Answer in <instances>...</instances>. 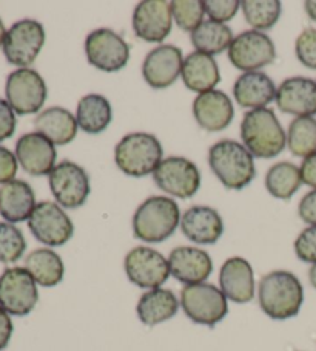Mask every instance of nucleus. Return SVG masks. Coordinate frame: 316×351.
Masks as SVG:
<instances>
[{
  "label": "nucleus",
  "mask_w": 316,
  "mask_h": 351,
  "mask_svg": "<svg viewBox=\"0 0 316 351\" xmlns=\"http://www.w3.org/2000/svg\"><path fill=\"white\" fill-rule=\"evenodd\" d=\"M295 254L301 262L316 263V226H308L295 240Z\"/></svg>",
  "instance_id": "obj_39"
},
{
  "label": "nucleus",
  "mask_w": 316,
  "mask_h": 351,
  "mask_svg": "<svg viewBox=\"0 0 316 351\" xmlns=\"http://www.w3.org/2000/svg\"><path fill=\"white\" fill-rule=\"evenodd\" d=\"M162 144L151 133L135 132L124 136L114 149V161L129 177L153 173L162 162Z\"/></svg>",
  "instance_id": "obj_5"
},
{
  "label": "nucleus",
  "mask_w": 316,
  "mask_h": 351,
  "mask_svg": "<svg viewBox=\"0 0 316 351\" xmlns=\"http://www.w3.org/2000/svg\"><path fill=\"white\" fill-rule=\"evenodd\" d=\"M172 3L166 0H144L133 13V29L139 39L161 44L172 33Z\"/></svg>",
  "instance_id": "obj_16"
},
{
  "label": "nucleus",
  "mask_w": 316,
  "mask_h": 351,
  "mask_svg": "<svg viewBox=\"0 0 316 351\" xmlns=\"http://www.w3.org/2000/svg\"><path fill=\"white\" fill-rule=\"evenodd\" d=\"M298 214L307 225L316 226V189L302 197L300 206H298Z\"/></svg>",
  "instance_id": "obj_42"
},
{
  "label": "nucleus",
  "mask_w": 316,
  "mask_h": 351,
  "mask_svg": "<svg viewBox=\"0 0 316 351\" xmlns=\"http://www.w3.org/2000/svg\"><path fill=\"white\" fill-rule=\"evenodd\" d=\"M241 8V2L238 0H207L204 2L205 14H209L210 21L226 23L232 21Z\"/></svg>",
  "instance_id": "obj_38"
},
{
  "label": "nucleus",
  "mask_w": 316,
  "mask_h": 351,
  "mask_svg": "<svg viewBox=\"0 0 316 351\" xmlns=\"http://www.w3.org/2000/svg\"><path fill=\"white\" fill-rule=\"evenodd\" d=\"M124 268L129 280L144 289L161 288L172 274L168 258L147 246H137L127 254Z\"/></svg>",
  "instance_id": "obj_11"
},
{
  "label": "nucleus",
  "mask_w": 316,
  "mask_h": 351,
  "mask_svg": "<svg viewBox=\"0 0 316 351\" xmlns=\"http://www.w3.org/2000/svg\"><path fill=\"white\" fill-rule=\"evenodd\" d=\"M209 165L218 180L232 191L244 189L256 175L253 155L233 139H221L210 147Z\"/></svg>",
  "instance_id": "obj_4"
},
{
  "label": "nucleus",
  "mask_w": 316,
  "mask_h": 351,
  "mask_svg": "<svg viewBox=\"0 0 316 351\" xmlns=\"http://www.w3.org/2000/svg\"><path fill=\"white\" fill-rule=\"evenodd\" d=\"M287 146L290 152L300 158L316 154V119L313 117L291 121L287 132Z\"/></svg>",
  "instance_id": "obj_33"
},
{
  "label": "nucleus",
  "mask_w": 316,
  "mask_h": 351,
  "mask_svg": "<svg viewBox=\"0 0 316 351\" xmlns=\"http://www.w3.org/2000/svg\"><path fill=\"white\" fill-rule=\"evenodd\" d=\"M181 306L192 322L205 326H215L227 316V298L211 283L185 285L181 291Z\"/></svg>",
  "instance_id": "obj_6"
},
{
  "label": "nucleus",
  "mask_w": 316,
  "mask_h": 351,
  "mask_svg": "<svg viewBox=\"0 0 316 351\" xmlns=\"http://www.w3.org/2000/svg\"><path fill=\"white\" fill-rule=\"evenodd\" d=\"M221 291L235 304H248L254 298V274L252 265L242 257L224 262L220 271Z\"/></svg>",
  "instance_id": "obj_23"
},
{
  "label": "nucleus",
  "mask_w": 316,
  "mask_h": 351,
  "mask_svg": "<svg viewBox=\"0 0 316 351\" xmlns=\"http://www.w3.org/2000/svg\"><path fill=\"white\" fill-rule=\"evenodd\" d=\"M17 125L16 113L8 101L0 98V141H5L14 135Z\"/></svg>",
  "instance_id": "obj_40"
},
{
  "label": "nucleus",
  "mask_w": 316,
  "mask_h": 351,
  "mask_svg": "<svg viewBox=\"0 0 316 351\" xmlns=\"http://www.w3.org/2000/svg\"><path fill=\"white\" fill-rule=\"evenodd\" d=\"M304 7H306V13L310 19L316 22V0H307Z\"/></svg>",
  "instance_id": "obj_45"
},
{
  "label": "nucleus",
  "mask_w": 316,
  "mask_h": 351,
  "mask_svg": "<svg viewBox=\"0 0 316 351\" xmlns=\"http://www.w3.org/2000/svg\"><path fill=\"white\" fill-rule=\"evenodd\" d=\"M25 269L33 276L36 283L44 288H53L62 282L65 266L59 254L50 247H40L25 258Z\"/></svg>",
  "instance_id": "obj_30"
},
{
  "label": "nucleus",
  "mask_w": 316,
  "mask_h": 351,
  "mask_svg": "<svg viewBox=\"0 0 316 351\" xmlns=\"http://www.w3.org/2000/svg\"><path fill=\"white\" fill-rule=\"evenodd\" d=\"M295 51L304 66L316 70V29L307 28L298 36Z\"/></svg>",
  "instance_id": "obj_37"
},
{
  "label": "nucleus",
  "mask_w": 316,
  "mask_h": 351,
  "mask_svg": "<svg viewBox=\"0 0 316 351\" xmlns=\"http://www.w3.org/2000/svg\"><path fill=\"white\" fill-rule=\"evenodd\" d=\"M27 250V241L21 229L11 223L0 221V262L14 263Z\"/></svg>",
  "instance_id": "obj_35"
},
{
  "label": "nucleus",
  "mask_w": 316,
  "mask_h": 351,
  "mask_svg": "<svg viewBox=\"0 0 316 351\" xmlns=\"http://www.w3.org/2000/svg\"><path fill=\"white\" fill-rule=\"evenodd\" d=\"M85 53L88 62L97 70L116 73L129 64L130 47L122 36L108 28L91 32L85 39Z\"/></svg>",
  "instance_id": "obj_8"
},
{
  "label": "nucleus",
  "mask_w": 316,
  "mask_h": 351,
  "mask_svg": "<svg viewBox=\"0 0 316 351\" xmlns=\"http://www.w3.org/2000/svg\"><path fill=\"white\" fill-rule=\"evenodd\" d=\"M28 228L34 239L47 246H64L75 234V225L57 203L42 202L33 210Z\"/></svg>",
  "instance_id": "obj_12"
},
{
  "label": "nucleus",
  "mask_w": 316,
  "mask_h": 351,
  "mask_svg": "<svg viewBox=\"0 0 316 351\" xmlns=\"http://www.w3.org/2000/svg\"><path fill=\"white\" fill-rule=\"evenodd\" d=\"M302 184L301 169L291 162H278L265 175V187L270 195L279 199H290Z\"/></svg>",
  "instance_id": "obj_32"
},
{
  "label": "nucleus",
  "mask_w": 316,
  "mask_h": 351,
  "mask_svg": "<svg viewBox=\"0 0 316 351\" xmlns=\"http://www.w3.org/2000/svg\"><path fill=\"white\" fill-rule=\"evenodd\" d=\"M11 336H13V322H11L10 314L0 306V351L7 348Z\"/></svg>",
  "instance_id": "obj_44"
},
{
  "label": "nucleus",
  "mask_w": 316,
  "mask_h": 351,
  "mask_svg": "<svg viewBox=\"0 0 316 351\" xmlns=\"http://www.w3.org/2000/svg\"><path fill=\"white\" fill-rule=\"evenodd\" d=\"M155 184L178 198H192L200 187L198 166L184 156H168L153 172Z\"/></svg>",
  "instance_id": "obj_15"
},
{
  "label": "nucleus",
  "mask_w": 316,
  "mask_h": 351,
  "mask_svg": "<svg viewBox=\"0 0 316 351\" xmlns=\"http://www.w3.org/2000/svg\"><path fill=\"white\" fill-rule=\"evenodd\" d=\"M241 138L246 149L258 158H275L287 146V136L272 108H256L244 114Z\"/></svg>",
  "instance_id": "obj_2"
},
{
  "label": "nucleus",
  "mask_w": 316,
  "mask_h": 351,
  "mask_svg": "<svg viewBox=\"0 0 316 351\" xmlns=\"http://www.w3.org/2000/svg\"><path fill=\"white\" fill-rule=\"evenodd\" d=\"M259 306L273 320H287L300 313L304 288L290 271H272L261 278L258 287Z\"/></svg>",
  "instance_id": "obj_1"
},
{
  "label": "nucleus",
  "mask_w": 316,
  "mask_h": 351,
  "mask_svg": "<svg viewBox=\"0 0 316 351\" xmlns=\"http://www.w3.org/2000/svg\"><path fill=\"white\" fill-rule=\"evenodd\" d=\"M16 158L23 171L33 177L50 175L56 167L57 152L54 144L38 132L27 133L16 144Z\"/></svg>",
  "instance_id": "obj_18"
},
{
  "label": "nucleus",
  "mask_w": 316,
  "mask_h": 351,
  "mask_svg": "<svg viewBox=\"0 0 316 351\" xmlns=\"http://www.w3.org/2000/svg\"><path fill=\"white\" fill-rule=\"evenodd\" d=\"M241 8L248 25L256 32L270 29L282 13V5L278 0H246L241 2Z\"/></svg>",
  "instance_id": "obj_34"
},
{
  "label": "nucleus",
  "mask_w": 316,
  "mask_h": 351,
  "mask_svg": "<svg viewBox=\"0 0 316 351\" xmlns=\"http://www.w3.org/2000/svg\"><path fill=\"white\" fill-rule=\"evenodd\" d=\"M34 127L36 132L57 146L70 144L77 135V121L64 107H50L39 113L34 119Z\"/></svg>",
  "instance_id": "obj_28"
},
{
  "label": "nucleus",
  "mask_w": 316,
  "mask_h": 351,
  "mask_svg": "<svg viewBox=\"0 0 316 351\" xmlns=\"http://www.w3.org/2000/svg\"><path fill=\"white\" fill-rule=\"evenodd\" d=\"M181 76L185 87L199 95L211 92L221 82L220 66L215 58L199 51H193L184 59Z\"/></svg>",
  "instance_id": "obj_26"
},
{
  "label": "nucleus",
  "mask_w": 316,
  "mask_h": 351,
  "mask_svg": "<svg viewBox=\"0 0 316 351\" xmlns=\"http://www.w3.org/2000/svg\"><path fill=\"white\" fill-rule=\"evenodd\" d=\"M193 117L204 130L221 132L232 124L233 102L221 90L200 93L193 101Z\"/></svg>",
  "instance_id": "obj_21"
},
{
  "label": "nucleus",
  "mask_w": 316,
  "mask_h": 351,
  "mask_svg": "<svg viewBox=\"0 0 316 351\" xmlns=\"http://www.w3.org/2000/svg\"><path fill=\"white\" fill-rule=\"evenodd\" d=\"M39 300L38 283L25 268H8L0 276V306L11 316L23 317Z\"/></svg>",
  "instance_id": "obj_7"
},
{
  "label": "nucleus",
  "mask_w": 316,
  "mask_h": 351,
  "mask_svg": "<svg viewBox=\"0 0 316 351\" xmlns=\"http://www.w3.org/2000/svg\"><path fill=\"white\" fill-rule=\"evenodd\" d=\"M233 42V33L226 23L215 21H204L192 33V44L196 51L204 54H220L224 50H228L230 44Z\"/></svg>",
  "instance_id": "obj_31"
},
{
  "label": "nucleus",
  "mask_w": 316,
  "mask_h": 351,
  "mask_svg": "<svg viewBox=\"0 0 316 351\" xmlns=\"http://www.w3.org/2000/svg\"><path fill=\"white\" fill-rule=\"evenodd\" d=\"M8 104L17 114H33L44 107L47 101V84L33 69H19L10 73L5 86Z\"/></svg>",
  "instance_id": "obj_10"
},
{
  "label": "nucleus",
  "mask_w": 316,
  "mask_h": 351,
  "mask_svg": "<svg viewBox=\"0 0 316 351\" xmlns=\"http://www.w3.org/2000/svg\"><path fill=\"white\" fill-rule=\"evenodd\" d=\"M279 110L298 118L316 114V82L310 77H289L276 90Z\"/></svg>",
  "instance_id": "obj_19"
},
{
  "label": "nucleus",
  "mask_w": 316,
  "mask_h": 351,
  "mask_svg": "<svg viewBox=\"0 0 316 351\" xmlns=\"http://www.w3.org/2000/svg\"><path fill=\"white\" fill-rule=\"evenodd\" d=\"M182 65H184V58H182L181 48L172 44L159 45L145 58L142 76L150 87L162 90L178 81L182 73Z\"/></svg>",
  "instance_id": "obj_17"
},
{
  "label": "nucleus",
  "mask_w": 316,
  "mask_h": 351,
  "mask_svg": "<svg viewBox=\"0 0 316 351\" xmlns=\"http://www.w3.org/2000/svg\"><path fill=\"white\" fill-rule=\"evenodd\" d=\"M5 36H7V29H5V25L2 19H0V47L3 45V40H5Z\"/></svg>",
  "instance_id": "obj_47"
},
{
  "label": "nucleus",
  "mask_w": 316,
  "mask_h": 351,
  "mask_svg": "<svg viewBox=\"0 0 316 351\" xmlns=\"http://www.w3.org/2000/svg\"><path fill=\"white\" fill-rule=\"evenodd\" d=\"M179 225V206L170 197H150L133 215V234L145 243H162Z\"/></svg>",
  "instance_id": "obj_3"
},
{
  "label": "nucleus",
  "mask_w": 316,
  "mask_h": 351,
  "mask_svg": "<svg viewBox=\"0 0 316 351\" xmlns=\"http://www.w3.org/2000/svg\"><path fill=\"white\" fill-rule=\"evenodd\" d=\"M308 280L312 283V287L316 289V263L312 265V268L308 271Z\"/></svg>",
  "instance_id": "obj_46"
},
{
  "label": "nucleus",
  "mask_w": 316,
  "mask_h": 351,
  "mask_svg": "<svg viewBox=\"0 0 316 351\" xmlns=\"http://www.w3.org/2000/svg\"><path fill=\"white\" fill-rule=\"evenodd\" d=\"M45 44V29L40 22L23 19L11 27L3 40V54L11 65L28 69Z\"/></svg>",
  "instance_id": "obj_9"
},
{
  "label": "nucleus",
  "mask_w": 316,
  "mask_h": 351,
  "mask_svg": "<svg viewBox=\"0 0 316 351\" xmlns=\"http://www.w3.org/2000/svg\"><path fill=\"white\" fill-rule=\"evenodd\" d=\"M36 206L34 191L27 181L13 180L0 187V215L11 225L29 220Z\"/></svg>",
  "instance_id": "obj_25"
},
{
  "label": "nucleus",
  "mask_w": 316,
  "mask_h": 351,
  "mask_svg": "<svg viewBox=\"0 0 316 351\" xmlns=\"http://www.w3.org/2000/svg\"><path fill=\"white\" fill-rule=\"evenodd\" d=\"M113 119L111 104L105 96L90 93L79 101L76 110L77 125L90 135H97L110 125Z\"/></svg>",
  "instance_id": "obj_29"
},
{
  "label": "nucleus",
  "mask_w": 316,
  "mask_h": 351,
  "mask_svg": "<svg viewBox=\"0 0 316 351\" xmlns=\"http://www.w3.org/2000/svg\"><path fill=\"white\" fill-rule=\"evenodd\" d=\"M173 21L181 29L193 33L204 21V2L200 0H174L172 2Z\"/></svg>",
  "instance_id": "obj_36"
},
{
  "label": "nucleus",
  "mask_w": 316,
  "mask_h": 351,
  "mask_svg": "<svg viewBox=\"0 0 316 351\" xmlns=\"http://www.w3.org/2000/svg\"><path fill=\"white\" fill-rule=\"evenodd\" d=\"M276 58V48L265 33L250 29L233 38L228 47V59L235 69L244 73L258 71L272 64Z\"/></svg>",
  "instance_id": "obj_14"
},
{
  "label": "nucleus",
  "mask_w": 316,
  "mask_h": 351,
  "mask_svg": "<svg viewBox=\"0 0 316 351\" xmlns=\"http://www.w3.org/2000/svg\"><path fill=\"white\" fill-rule=\"evenodd\" d=\"M181 231L193 243L215 245L222 237L224 223L216 209L192 206L181 217Z\"/></svg>",
  "instance_id": "obj_22"
},
{
  "label": "nucleus",
  "mask_w": 316,
  "mask_h": 351,
  "mask_svg": "<svg viewBox=\"0 0 316 351\" xmlns=\"http://www.w3.org/2000/svg\"><path fill=\"white\" fill-rule=\"evenodd\" d=\"M179 305L178 298L170 289L156 288L148 289L147 293L141 295L136 313L144 325L156 326L174 317L179 310Z\"/></svg>",
  "instance_id": "obj_27"
},
{
  "label": "nucleus",
  "mask_w": 316,
  "mask_h": 351,
  "mask_svg": "<svg viewBox=\"0 0 316 351\" xmlns=\"http://www.w3.org/2000/svg\"><path fill=\"white\" fill-rule=\"evenodd\" d=\"M50 189L60 208L77 209L90 195V178L85 169L76 162L62 161L48 175Z\"/></svg>",
  "instance_id": "obj_13"
},
{
  "label": "nucleus",
  "mask_w": 316,
  "mask_h": 351,
  "mask_svg": "<svg viewBox=\"0 0 316 351\" xmlns=\"http://www.w3.org/2000/svg\"><path fill=\"white\" fill-rule=\"evenodd\" d=\"M300 169H301L302 183H306L307 186L316 189V154L304 158Z\"/></svg>",
  "instance_id": "obj_43"
},
{
  "label": "nucleus",
  "mask_w": 316,
  "mask_h": 351,
  "mask_svg": "<svg viewBox=\"0 0 316 351\" xmlns=\"http://www.w3.org/2000/svg\"><path fill=\"white\" fill-rule=\"evenodd\" d=\"M233 96L241 107L256 110L269 106L276 98V88L269 75L263 71H248L236 80Z\"/></svg>",
  "instance_id": "obj_24"
},
{
  "label": "nucleus",
  "mask_w": 316,
  "mask_h": 351,
  "mask_svg": "<svg viewBox=\"0 0 316 351\" xmlns=\"http://www.w3.org/2000/svg\"><path fill=\"white\" fill-rule=\"evenodd\" d=\"M168 265L172 276L185 285L204 283L213 271L209 254L193 246L174 247L168 256Z\"/></svg>",
  "instance_id": "obj_20"
},
{
  "label": "nucleus",
  "mask_w": 316,
  "mask_h": 351,
  "mask_svg": "<svg viewBox=\"0 0 316 351\" xmlns=\"http://www.w3.org/2000/svg\"><path fill=\"white\" fill-rule=\"evenodd\" d=\"M17 158L10 149L0 146V184L13 181L17 173Z\"/></svg>",
  "instance_id": "obj_41"
}]
</instances>
